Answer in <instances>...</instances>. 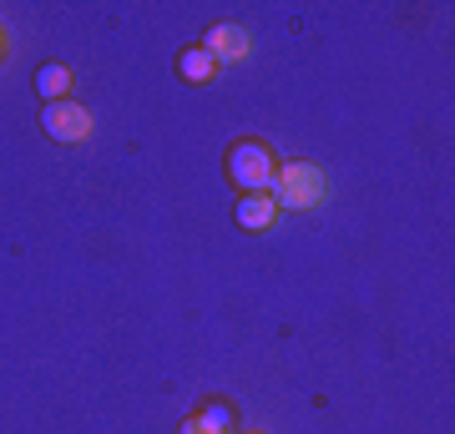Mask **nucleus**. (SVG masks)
<instances>
[{
	"mask_svg": "<svg viewBox=\"0 0 455 434\" xmlns=\"http://www.w3.org/2000/svg\"><path fill=\"white\" fill-rule=\"evenodd\" d=\"M268 197L274 208H289V212H309L329 197V172L314 167V162H283L268 182Z\"/></svg>",
	"mask_w": 455,
	"mask_h": 434,
	"instance_id": "nucleus-1",
	"label": "nucleus"
},
{
	"mask_svg": "<svg viewBox=\"0 0 455 434\" xmlns=\"http://www.w3.org/2000/svg\"><path fill=\"white\" fill-rule=\"evenodd\" d=\"M274 172H278V157H274L268 142L243 137V142L228 146V178H233V187H243V193H268Z\"/></svg>",
	"mask_w": 455,
	"mask_h": 434,
	"instance_id": "nucleus-2",
	"label": "nucleus"
},
{
	"mask_svg": "<svg viewBox=\"0 0 455 434\" xmlns=\"http://www.w3.org/2000/svg\"><path fill=\"white\" fill-rule=\"evenodd\" d=\"M41 127H46V137L51 142H86V137H92V131H97V122H92V112H86L82 101H46V107H41Z\"/></svg>",
	"mask_w": 455,
	"mask_h": 434,
	"instance_id": "nucleus-3",
	"label": "nucleus"
},
{
	"mask_svg": "<svg viewBox=\"0 0 455 434\" xmlns=\"http://www.w3.org/2000/svg\"><path fill=\"white\" fill-rule=\"evenodd\" d=\"M203 51H208L218 66H238L253 56V36L238 26V20H223V26H212L208 36H203Z\"/></svg>",
	"mask_w": 455,
	"mask_h": 434,
	"instance_id": "nucleus-4",
	"label": "nucleus"
},
{
	"mask_svg": "<svg viewBox=\"0 0 455 434\" xmlns=\"http://www.w3.org/2000/svg\"><path fill=\"white\" fill-rule=\"evenodd\" d=\"M274 217H278V208H274V197L268 193H243L238 197V208H233V223L243 227V233H268Z\"/></svg>",
	"mask_w": 455,
	"mask_h": 434,
	"instance_id": "nucleus-5",
	"label": "nucleus"
},
{
	"mask_svg": "<svg viewBox=\"0 0 455 434\" xmlns=\"http://www.w3.org/2000/svg\"><path fill=\"white\" fill-rule=\"evenodd\" d=\"M66 91H71V66L46 61L41 71H36V97L41 101H66Z\"/></svg>",
	"mask_w": 455,
	"mask_h": 434,
	"instance_id": "nucleus-6",
	"label": "nucleus"
},
{
	"mask_svg": "<svg viewBox=\"0 0 455 434\" xmlns=\"http://www.w3.org/2000/svg\"><path fill=\"white\" fill-rule=\"evenodd\" d=\"M178 76H182V81H193V86H208V81L218 76V61H212L203 46H188V51L178 56Z\"/></svg>",
	"mask_w": 455,
	"mask_h": 434,
	"instance_id": "nucleus-7",
	"label": "nucleus"
},
{
	"mask_svg": "<svg viewBox=\"0 0 455 434\" xmlns=\"http://www.w3.org/2000/svg\"><path fill=\"white\" fill-rule=\"evenodd\" d=\"M178 434H223L212 419H203V414H193V419H182V430Z\"/></svg>",
	"mask_w": 455,
	"mask_h": 434,
	"instance_id": "nucleus-8",
	"label": "nucleus"
},
{
	"mask_svg": "<svg viewBox=\"0 0 455 434\" xmlns=\"http://www.w3.org/2000/svg\"><path fill=\"white\" fill-rule=\"evenodd\" d=\"M203 419H212V424H218V430H233V419H228V409H223V404H208V409H203Z\"/></svg>",
	"mask_w": 455,
	"mask_h": 434,
	"instance_id": "nucleus-9",
	"label": "nucleus"
},
{
	"mask_svg": "<svg viewBox=\"0 0 455 434\" xmlns=\"http://www.w3.org/2000/svg\"><path fill=\"white\" fill-rule=\"evenodd\" d=\"M0 51H5V36H0Z\"/></svg>",
	"mask_w": 455,
	"mask_h": 434,
	"instance_id": "nucleus-10",
	"label": "nucleus"
}]
</instances>
